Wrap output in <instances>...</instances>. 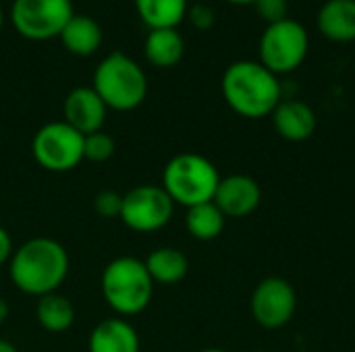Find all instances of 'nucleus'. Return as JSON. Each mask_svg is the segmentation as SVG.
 <instances>
[{
  "instance_id": "nucleus-25",
  "label": "nucleus",
  "mask_w": 355,
  "mask_h": 352,
  "mask_svg": "<svg viewBox=\"0 0 355 352\" xmlns=\"http://www.w3.org/2000/svg\"><path fill=\"white\" fill-rule=\"evenodd\" d=\"M187 19H189L191 25H193L196 29H200V31H208V29H212L214 23H216V15H214V10H212L208 4H193V6H189Z\"/></svg>"
},
{
  "instance_id": "nucleus-6",
  "label": "nucleus",
  "mask_w": 355,
  "mask_h": 352,
  "mask_svg": "<svg viewBox=\"0 0 355 352\" xmlns=\"http://www.w3.org/2000/svg\"><path fill=\"white\" fill-rule=\"evenodd\" d=\"M308 50H310L308 29L300 21L289 17L279 23L266 25L258 44L260 62L277 77L297 71L304 64Z\"/></svg>"
},
{
  "instance_id": "nucleus-26",
  "label": "nucleus",
  "mask_w": 355,
  "mask_h": 352,
  "mask_svg": "<svg viewBox=\"0 0 355 352\" xmlns=\"http://www.w3.org/2000/svg\"><path fill=\"white\" fill-rule=\"evenodd\" d=\"M12 251H15V249H12V239H10V234L6 232V228L0 226V266H4V263L10 261Z\"/></svg>"
},
{
  "instance_id": "nucleus-24",
  "label": "nucleus",
  "mask_w": 355,
  "mask_h": 352,
  "mask_svg": "<svg viewBox=\"0 0 355 352\" xmlns=\"http://www.w3.org/2000/svg\"><path fill=\"white\" fill-rule=\"evenodd\" d=\"M254 8H256L258 17L270 25V23H279V21L287 19L289 2L287 0H256Z\"/></svg>"
},
{
  "instance_id": "nucleus-18",
  "label": "nucleus",
  "mask_w": 355,
  "mask_h": 352,
  "mask_svg": "<svg viewBox=\"0 0 355 352\" xmlns=\"http://www.w3.org/2000/svg\"><path fill=\"white\" fill-rule=\"evenodd\" d=\"M144 263H146L148 274L154 280V284H164V286L179 284L189 272L187 257L175 247H158V249H154L144 259Z\"/></svg>"
},
{
  "instance_id": "nucleus-12",
  "label": "nucleus",
  "mask_w": 355,
  "mask_h": 352,
  "mask_svg": "<svg viewBox=\"0 0 355 352\" xmlns=\"http://www.w3.org/2000/svg\"><path fill=\"white\" fill-rule=\"evenodd\" d=\"M62 114L64 122L85 137L96 131H102L108 108L94 91V87H75L64 98Z\"/></svg>"
},
{
  "instance_id": "nucleus-20",
  "label": "nucleus",
  "mask_w": 355,
  "mask_h": 352,
  "mask_svg": "<svg viewBox=\"0 0 355 352\" xmlns=\"http://www.w3.org/2000/svg\"><path fill=\"white\" fill-rule=\"evenodd\" d=\"M225 214L216 207L214 201L200 203L187 210L185 214V228L196 241H214L223 234L225 230Z\"/></svg>"
},
{
  "instance_id": "nucleus-14",
  "label": "nucleus",
  "mask_w": 355,
  "mask_h": 352,
  "mask_svg": "<svg viewBox=\"0 0 355 352\" xmlns=\"http://www.w3.org/2000/svg\"><path fill=\"white\" fill-rule=\"evenodd\" d=\"M316 27L329 41H355V0H327L316 15Z\"/></svg>"
},
{
  "instance_id": "nucleus-27",
  "label": "nucleus",
  "mask_w": 355,
  "mask_h": 352,
  "mask_svg": "<svg viewBox=\"0 0 355 352\" xmlns=\"http://www.w3.org/2000/svg\"><path fill=\"white\" fill-rule=\"evenodd\" d=\"M8 313H10V307L4 299H0V326L8 319Z\"/></svg>"
},
{
  "instance_id": "nucleus-31",
  "label": "nucleus",
  "mask_w": 355,
  "mask_h": 352,
  "mask_svg": "<svg viewBox=\"0 0 355 352\" xmlns=\"http://www.w3.org/2000/svg\"><path fill=\"white\" fill-rule=\"evenodd\" d=\"M198 352H227V351H220V349H204V351H198Z\"/></svg>"
},
{
  "instance_id": "nucleus-5",
  "label": "nucleus",
  "mask_w": 355,
  "mask_h": 352,
  "mask_svg": "<svg viewBox=\"0 0 355 352\" xmlns=\"http://www.w3.org/2000/svg\"><path fill=\"white\" fill-rule=\"evenodd\" d=\"M220 174L216 166L193 151H183L171 158L162 170V189L175 205L193 207L214 199Z\"/></svg>"
},
{
  "instance_id": "nucleus-3",
  "label": "nucleus",
  "mask_w": 355,
  "mask_h": 352,
  "mask_svg": "<svg viewBox=\"0 0 355 352\" xmlns=\"http://www.w3.org/2000/svg\"><path fill=\"white\" fill-rule=\"evenodd\" d=\"M100 288L114 313L131 317L148 309L154 295V280L141 259L121 255L104 268Z\"/></svg>"
},
{
  "instance_id": "nucleus-17",
  "label": "nucleus",
  "mask_w": 355,
  "mask_h": 352,
  "mask_svg": "<svg viewBox=\"0 0 355 352\" xmlns=\"http://www.w3.org/2000/svg\"><path fill=\"white\" fill-rule=\"evenodd\" d=\"M58 37L64 50H69L71 54L92 56L102 44V27L96 19L87 15H73Z\"/></svg>"
},
{
  "instance_id": "nucleus-19",
  "label": "nucleus",
  "mask_w": 355,
  "mask_h": 352,
  "mask_svg": "<svg viewBox=\"0 0 355 352\" xmlns=\"http://www.w3.org/2000/svg\"><path fill=\"white\" fill-rule=\"evenodd\" d=\"M141 23L148 29H177L187 17V0H133Z\"/></svg>"
},
{
  "instance_id": "nucleus-1",
  "label": "nucleus",
  "mask_w": 355,
  "mask_h": 352,
  "mask_svg": "<svg viewBox=\"0 0 355 352\" xmlns=\"http://www.w3.org/2000/svg\"><path fill=\"white\" fill-rule=\"evenodd\" d=\"M69 274L67 249L48 237L25 241L12 251L8 261L10 282L29 297H46L56 293Z\"/></svg>"
},
{
  "instance_id": "nucleus-30",
  "label": "nucleus",
  "mask_w": 355,
  "mask_h": 352,
  "mask_svg": "<svg viewBox=\"0 0 355 352\" xmlns=\"http://www.w3.org/2000/svg\"><path fill=\"white\" fill-rule=\"evenodd\" d=\"M2 27H4V10L0 6V31H2Z\"/></svg>"
},
{
  "instance_id": "nucleus-22",
  "label": "nucleus",
  "mask_w": 355,
  "mask_h": 352,
  "mask_svg": "<svg viewBox=\"0 0 355 352\" xmlns=\"http://www.w3.org/2000/svg\"><path fill=\"white\" fill-rule=\"evenodd\" d=\"M114 149H116L114 139L104 131H96L83 137V160L100 164V162L110 160L114 156Z\"/></svg>"
},
{
  "instance_id": "nucleus-7",
  "label": "nucleus",
  "mask_w": 355,
  "mask_h": 352,
  "mask_svg": "<svg viewBox=\"0 0 355 352\" xmlns=\"http://www.w3.org/2000/svg\"><path fill=\"white\" fill-rule=\"evenodd\" d=\"M33 160L48 172H69L83 162V135L64 120L44 124L31 141Z\"/></svg>"
},
{
  "instance_id": "nucleus-29",
  "label": "nucleus",
  "mask_w": 355,
  "mask_h": 352,
  "mask_svg": "<svg viewBox=\"0 0 355 352\" xmlns=\"http://www.w3.org/2000/svg\"><path fill=\"white\" fill-rule=\"evenodd\" d=\"M229 4H237V6H241V4H254L256 0H227Z\"/></svg>"
},
{
  "instance_id": "nucleus-10",
  "label": "nucleus",
  "mask_w": 355,
  "mask_h": 352,
  "mask_svg": "<svg viewBox=\"0 0 355 352\" xmlns=\"http://www.w3.org/2000/svg\"><path fill=\"white\" fill-rule=\"evenodd\" d=\"M297 309V293L285 278H264L252 293L250 311L254 322L264 330H279L287 326Z\"/></svg>"
},
{
  "instance_id": "nucleus-28",
  "label": "nucleus",
  "mask_w": 355,
  "mask_h": 352,
  "mask_svg": "<svg viewBox=\"0 0 355 352\" xmlns=\"http://www.w3.org/2000/svg\"><path fill=\"white\" fill-rule=\"evenodd\" d=\"M0 352H19L15 344H10L8 340H0Z\"/></svg>"
},
{
  "instance_id": "nucleus-4",
  "label": "nucleus",
  "mask_w": 355,
  "mask_h": 352,
  "mask_svg": "<svg viewBox=\"0 0 355 352\" xmlns=\"http://www.w3.org/2000/svg\"><path fill=\"white\" fill-rule=\"evenodd\" d=\"M92 87L108 110L129 112L144 104L148 95V77L133 58L123 52H110L98 62Z\"/></svg>"
},
{
  "instance_id": "nucleus-15",
  "label": "nucleus",
  "mask_w": 355,
  "mask_h": 352,
  "mask_svg": "<svg viewBox=\"0 0 355 352\" xmlns=\"http://www.w3.org/2000/svg\"><path fill=\"white\" fill-rule=\"evenodd\" d=\"M87 349L89 352H139V336L127 319L110 317L92 330Z\"/></svg>"
},
{
  "instance_id": "nucleus-32",
  "label": "nucleus",
  "mask_w": 355,
  "mask_h": 352,
  "mask_svg": "<svg viewBox=\"0 0 355 352\" xmlns=\"http://www.w3.org/2000/svg\"><path fill=\"white\" fill-rule=\"evenodd\" d=\"M252 352H266V351H252Z\"/></svg>"
},
{
  "instance_id": "nucleus-2",
  "label": "nucleus",
  "mask_w": 355,
  "mask_h": 352,
  "mask_svg": "<svg viewBox=\"0 0 355 352\" xmlns=\"http://www.w3.org/2000/svg\"><path fill=\"white\" fill-rule=\"evenodd\" d=\"M227 106L250 120L270 116L283 100V85L260 60H237L227 66L220 81Z\"/></svg>"
},
{
  "instance_id": "nucleus-9",
  "label": "nucleus",
  "mask_w": 355,
  "mask_h": 352,
  "mask_svg": "<svg viewBox=\"0 0 355 352\" xmlns=\"http://www.w3.org/2000/svg\"><path fill=\"white\" fill-rule=\"evenodd\" d=\"M175 214V203L162 185H137L123 195L121 220L133 232L162 230Z\"/></svg>"
},
{
  "instance_id": "nucleus-21",
  "label": "nucleus",
  "mask_w": 355,
  "mask_h": 352,
  "mask_svg": "<svg viewBox=\"0 0 355 352\" xmlns=\"http://www.w3.org/2000/svg\"><path fill=\"white\" fill-rule=\"evenodd\" d=\"M35 317H37L40 326L46 332L60 334V332H67L73 326L75 309H73V305H71V301L67 297H62L58 293H52V295H46V297L37 299Z\"/></svg>"
},
{
  "instance_id": "nucleus-13",
  "label": "nucleus",
  "mask_w": 355,
  "mask_h": 352,
  "mask_svg": "<svg viewBox=\"0 0 355 352\" xmlns=\"http://www.w3.org/2000/svg\"><path fill=\"white\" fill-rule=\"evenodd\" d=\"M270 116L277 133L291 143L308 141L316 131V114L302 100H281Z\"/></svg>"
},
{
  "instance_id": "nucleus-16",
  "label": "nucleus",
  "mask_w": 355,
  "mask_h": 352,
  "mask_svg": "<svg viewBox=\"0 0 355 352\" xmlns=\"http://www.w3.org/2000/svg\"><path fill=\"white\" fill-rule=\"evenodd\" d=\"M185 39L177 29H150L144 41V56L158 68H171L183 60Z\"/></svg>"
},
{
  "instance_id": "nucleus-8",
  "label": "nucleus",
  "mask_w": 355,
  "mask_h": 352,
  "mask_svg": "<svg viewBox=\"0 0 355 352\" xmlns=\"http://www.w3.org/2000/svg\"><path fill=\"white\" fill-rule=\"evenodd\" d=\"M71 0H12L10 23L25 39L58 37L73 17Z\"/></svg>"
},
{
  "instance_id": "nucleus-11",
  "label": "nucleus",
  "mask_w": 355,
  "mask_h": 352,
  "mask_svg": "<svg viewBox=\"0 0 355 352\" xmlns=\"http://www.w3.org/2000/svg\"><path fill=\"white\" fill-rule=\"evenodd\" d=\"M212 201L225 218H248L258 210L262 189L258 180L248 174H231L220 178Z\"/></svg>"
},
{
  "instance_id": "nucleus-23",
  "label": "nucleus",
  "mask_w": 355,
  "mask_h": 352,
  "mask_svg": "<svg viewBox=\"0 0 355 352\" xmlns=\"http://www.w3.org/2000/svg\"><path fill=\"white\" fill-rule=\"evenodd\" d=\"M121 205H123V195L114 191H102L94 197V210L98 216L110 220L121 216Z\"/></svg>"
}]
</instances>
